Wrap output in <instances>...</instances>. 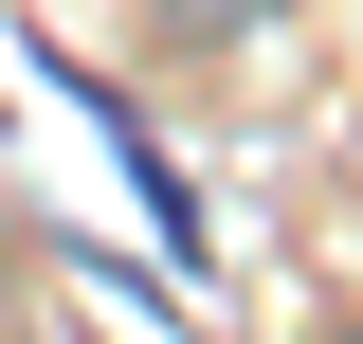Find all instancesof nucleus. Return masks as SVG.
<instances>
[{
  "label": "nucleus",
  "instance_id": "obj_1",
  "mask_svg": "<svg viewBox=\"0 0 363 344\" xmlns=\"http://www.w3.org/2000/svg\"><path fill=\"white\" fill-rule=\"evenodd\" d=\"M182 37H255V18H291V0H164Z\"/></svg>",
  "mask_w": 363,
  "mask_h": 344
},
{
  "label": "nucleus",
  "instance_id": "obj_2",
  "mask_svg": "<svg viewBox=\"0 0 363 344\" xmlns=\"http://www.w3.org/2000/svg\"><path fill=\"white\" fill-rule=\"evenodd\" d=\"M345 344H363V326H345Z\"/></svg>",
  "mask_w": 363,
  "mask_h": 344
}]
</instances>
